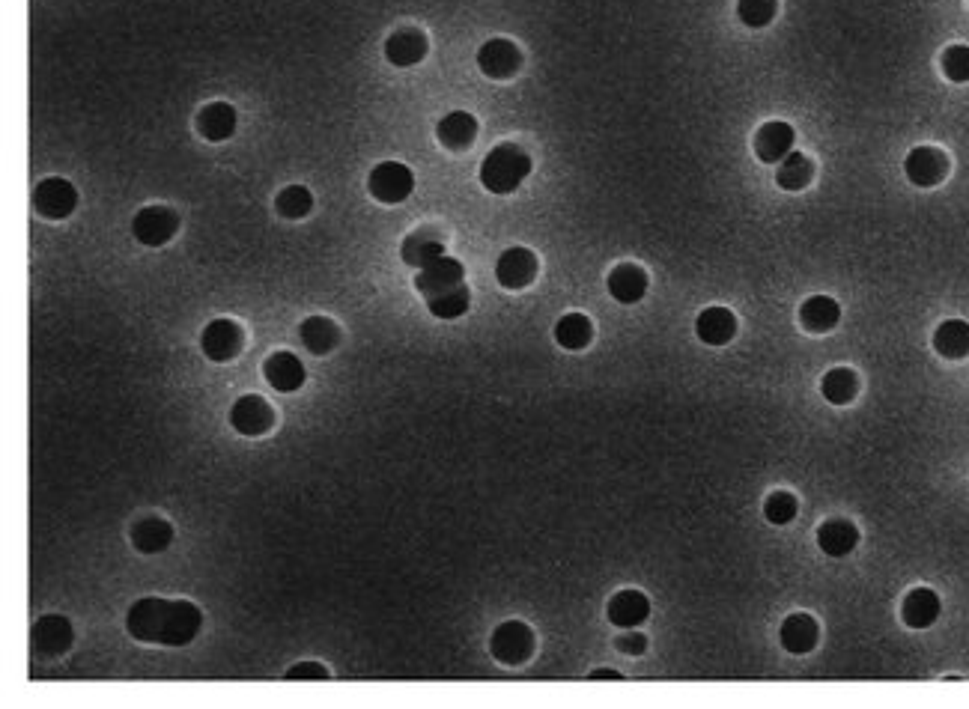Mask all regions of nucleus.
Masks as SVG:
<instances>
[{"label":"nucleus","instance_id":"f257e3e1","mask_svg":"<svg viewBox=\"0 0 969 709\" xmlns=\"http://www.w3.org/2000/svg\"><path fill=\"white\" fill-rule=\"evenodd\" d=\"M126 626H129V635L144 644L185 647L197 638L203 626V614L194 602H185V599L144 596L129 608Z\"/></svg>","mask_w":969,"mask_h":709},{"label":"nucleus","instance_id":"f03ea898","mask_svg":"<svg viewBox=\"0 0 969 709\" xmlns=\"http://www.w3.org/2000/svg\"><path fill=\"white\" fill-rule=\"evenodd\" d=\"M531 173V155L516 143H498L481 164V185L492 194L516 191Z\"/></svg>","mask_w":969,"mask_h":709},{"label":"nucleus","instance_id":"7ed1b4c3","mask_svg":"<svg viewBox=\"0 0 969 709\" xmlns=\"http://www.w3.org/2000/svg\"><path fill=\"white\" fill-rule=\"evenodd\" d=\"M367 188L379 203L394 206V203H403L415 191V176L400 161H382V164L373 167V173L367 179Z\"/></svg>","mask_w":969,"mask_h":709},{"label":"nucleus","instance_id":"20e7f679","mask_svg":"<svg viewBox=\"0 0 969 709\" xmlns=\"http://www.w3.org/2000/svg\"><path fill=\"white\" fill-rule=\"evenodd\" d=\"M33 206L42 218L48 221H60V218H69L78 206V191L69 179H60V176H48L36 185L33 191Z\"/></svg>","mask_w":969,"mask_h":709},{"label":"nucleus","instance_id":"39448f33","mask_svg":"<svg viewBox=\"0 0 969 709\" xmlns=\"http://www.w3.org/2000/svg\"><path fill=\"white\" fill-rule=\"evenodd\" d=\"M489 650L504 665H522L534 653V632L522 620H507L492 632Z\"/></svg>","mask_w":969,"mask_h":709},{"label":"nucleus","instance_id":"423d86ee","mask_svg":"<svg viewBox=\"0 0 969 709\" xmlns=\"http://www.w3.org/2000/svg\"><path fill=\"white\" fill-rule=\"evenodd\" d=\"M176 230H179V215L167 206H144L132 221L135 239L147 248L167 245L176 236Z\"/></svg>","mask_w":969,"mask_h":709},{"label":"nucleus","instance_id":"0eeeda50","mask_svg":"<svg viewBox=\"0 0 969 709\" xmlns=\"http://www.w3.org/2000/svg\"><path fill=\"white\" fill-rule=\"evenodd\" d=\"M904 173L913 185L919 188H934L946 179L949 173V158L943 149L937 146H916L907 161H904Z\"/></svg>","mask_w":969,"mask_h":709},{"label":"nucleus","instance_id":"6e6552de","mask_svg":"<svg viewBox=\"0 0 969 709\" xmlns=\"http://www.w3.org/2000/svg\"><path fill=\"white\" fill-rule=\"evenodd\" d=\"M242 340H245L242 328L233 319H215L200 334V346H203L206 358L215 361V364L233 361L242 352Z\"/></svg>","mask_w":969,"mask_h":709},{"label":"nucleus","instance_id":"1a4fd4ad","mask_svg":"<svg viewBox=\"0 0 969 709\" xmlns=\"http://www.w3.org/2000/svg\"><path fill=\"white\" fill-rule=\"evenodd\" d=\"M478 66L486 78H495V81L513 78L522 66V51L510 39H489L478 48Z\"/></svg>","mask_w":969,"mask_h":709},{"label":"nucleus","instance_id":"9d476101","mask_svg":"<svg viewBox=\"0 0 969 709\" xmlns=\"http://www.w3.org/2000/svg\"><path fill=\"white\" fill-rule=\"evenodd\" d=\"M230 424H233V429L236 432H242V435H266L272 426H275V412H272V406L263 400V397H257V394H245V397H239L236 403H233V409H230Z\"/></svg>","mask_w":969,"mask_h":709},{"label":"nucleus","instance_id":"9b49d317","mask_svg":"<svg viewBox=\"0 0 969 709\" xmlns=\"http://www.w3.org/2000/svg\"><path fill=\"white\" fill-rule=\"evenodd\" d=\"M75 641V632H72V623L66 617H57V614H48V617H39L30 629V644L42 653V656H60L72 647Z\"/></svg>","mask_w":969,"mask_h":709},{"label":"nucleus","instance_id":"f8f14e48","mask_svg":"<svg viewBox=\"0 0 969 709\" xmlns=\"http://www.w3.org/2000/svg\"><path fill=\"white\" fill-rule=\"evenodd\" d=\"M495 278L504 289H525L537 278V257L528 248H507L495 263Z\"/></svg>","mask_w":969,"mask_h":709},{"label":"nucleus","instance_id":"ddd939ff","mask_svg":"<svg viewBox=\"0 0 969 709\" xmlns=\"http://www.w3.org/2000/svg\"><path fill=\"white\" fill-rule=\"evenodd\" d=\"M463 278H466L463 263L445 254V257L433 260L430 266L418 269L415 289H418L424 298H430V295H439V292H445V289H451V286H460L463 284Z\"/></svg>","mask_w":969,"mask_h":709},{"label":"nucleus","instance_id":"4468645a","mask_svg":"<svg viewBox=\"0 0 969 709\" xmlns=\"http://www.w3.org/2000/svg\"><path fill=\"white\" fill-rule=\"evenodd\" d=\"M263 376L266 382L281 391V394H293L305 385V364L302 358H296L293 352H275L266 358L263 364Z\"/></svg>","mask_w":969,"mask_h":709},{"label":"nucleus","instance_id":"2eb2a0df","mask_svg":"<svg viewBox=\"0 0 969 709\" xmlns=\"http://www.w3.org/2000/svg\"><path fill=\"white\" fill-rule=\"evenodd\" d=\"M385 57H388L391 66L409 69V66H415V63H421L427 57V36L421 30H415V27H403V30L388 36Z\"/></svg>","mask_w":969,"mask_h":709},{"label":"nucleus","instance_id":"dca6fc26","mask_svg":"<svg viewBox=\"0 0 969 709\" xmlns=\"http://www.w3.org/2000/svg\"><path fill=\"white\" fill-rule=\"evenodd\" d=\"M794 143H797V132L794 126L782 123V120H773L767 126H761V132L755 135V152L761 161L767 164H779L785 155L794 152Z\"/></svg>","mask_w":969,"mask_h":709},{"label":"nucleus","instance_id":"f3484780","mask_svg":"<svg viewBox=\"0 0 969 709\" xmlns=\"http://www.w3.org/2000/svg\"><path fill=\"white\" fill-rule=\"evenodd\" d=\"M695 334L707 346H725L737 334V316L728 307H707L695 319Z\"/></svg>","mask_w":969,"mask_h":709},{"label":"nucleus","instance_id":"a211bd4d","mask_svg":"<svg viewBox=\"0 0 969 709\" xmlns=\"http://www.w3.org/2000/svg\"><path fill=\"white\" fill-rule=\"evenodd\" d=\"M400 257H403V263L406 266H412V269H424V266H430L433 260H439V257H445V242H442V236L436 233V230H415V233H409L406 239H403V248H400Z\"/></svg>","mask_w":969,"mask_h":709},{"label":"nucleus","instance_id":"6ab92c4d","mask_svg":"<svg viewBox=\"0 0 969 709\" xmlns=\"http://www.w3.org/2000/svg\"><path fill=\"white\" fill-rule=\"evenodd\" d=\"M940 611H943L940 596L931 587H916V590L907 593L901 617H904V623L910 629H928V626H934L940 620Z\"/></svg>","mask_w":969,"mask_h":709},{"label":"nucleus","instance_id":"aec40b11","mask_svg":"<svg viewBox=\"0 0 969 709\" xmlns=\"http://www.w3.org/2000/svg\"><path fill=\"white\" fill-rule=\"evenodd\" d=\"M817 546L829 558H847L859 546V531L847 519H829L817 528Z\"/></svg>","mask_w":969,"mask_h":709},{"label":"nucleus","instance_id":"412c9836","mask_svg":"<svg viewBox=\"0 0 969 709\" xmlns=\"http://www.w3.org/2000/svg\"><path fill=\"white\" fill-rule=\"evenodd\" d=\"M436 138H439V143L445 149L463 152V149H469L475 143V138H478V120L469 111H451L448 117L439 120Z\"/></svg>","mask_w":969,"mask_h":709},{"label":"nucleus","instance_id":"4be33fe9","mask_svg":"<svg viewBox=\"0 0 969 709\" xmlns=\"http://www.w3.org/2000/svg\"><path fill=\"white\" fill-rule=\"evenodd\" d=\"M650 617V599L642 590H621L609 602V620L621 629H636Z\"/></svg>","mask_w":969,"mask_h":709},{"label":"nucleus","instance_id":"5701e85b","mask_svg":"<svg viewBox=\"0 0 969 709\" xmlns=\"http://www.w3.org/2000/svg\"><path fill=\"white\" fill-rule=\"evenodd\" d=\"M817 638H820V626L811 614H791L782 623V647L794 656L811 653L817 647Z\"/></svg>","mask_w":969,"mask_h":709},{"label":"nucleus","instance_id":"b1692460","mask_svg":"<svg viewBox=\"0 0 969 709\" xmlns=\"http://www.w3.org/2000/svg\"><path fill=\"white\" fill-rule=\"evenodd\" d=\"M197 132L212 143L233 138V132H236V111H233V105H227V102L206 105L197 114Z\"/></svg>","mask_w":969,"mask_h":709},{"label":"nucleus","instance_id":"393cba45","mask_svg":"<svg viewBox=\"0 0 969 709\" xmlns=\"http://www.w3.org/2000/svg\"><path fill=\"white\" fill-rule=\"evenodd\" d=\"M609 292L615 301L621 304H636L642 301L647 292V275L642 266H633V263H621L618 269H612L609 275Z\"/></svg>","mask_w":969,"mask_h":709},{"label":"nucleus","instance_id":"a878e982","mask_svg":"<svg viewBox=\"0 0 969 709\" xmlns=\"http://www.w3.org/2000/svg\"><path fill=\"white\" fill-rule=\"evenodd\" d=\"M838 319H841V307L829 295H811L806 304L800 307V322H803V328L811 331V334L832 331L838 325Z\"/></svg>","mask_w":969,"mask_h":709},{"label":"nucleus","instance_id":"bb28decb","mask_svg":"<svg viewBox=\"0 0 969 709\" xmlns=\"http://www.w3.org/2000/svg\"><path fill=\"white\" fill-rule=\"evenodd\" d=\"M132 543L141 555H159L164 552L170 543H173V528L164 522V519H141L135 528H132Z\"/></svg>","mask_w":969,"mask_h":709},{"label":"nucleus","instance_id":"cd10ccee","mask_svg":"<svg viewBox=\"0 0 969 709\" xmlns=\"http://www.w3.org/2000/svg\"><path fill=\"white\" fill-rule=\"evenodd\" d=\"M934 349L943 355V358H967L969 355V322L964 319H946L937 334H934Z\"/></svg>","mask_w":969,"mask_h":709},{"label":"nucleus","instance_id":"c85d7f7f","mask_svg":"<svg viewBox=\"0 0 969 709\" xmlns=\"http://www.w3.org/2000/svg\"><path fill=\"white\" fill-rule=\"evenodd\" d=\"M555 340H558V346H564L570 352H579L594 340V325H591V319L585 313H567L555 325Z\"/></svg>","mask_w":969,"mask_h":709},{"label":"nucleus","instance_id":"c756f323","mask_svg":"<svg viewBox=\"0 0 969 709\" xmlns=\"http://www.w3.org/2000/svg\"><path fill=\"white\" fill-rule=\"evenodd\" d=\"M856 391H859V376H856L850 367H835V370H829V373L823 376V382H820V394H823V400H826V403H832V406H844V403H850V400L856 397Z\"/></svg>","mask_w":969,"mask_h":709},{"label":"nucleus","instance_id":"7c9ffc66","mask_svg":"<svg viewBox=\"0 0 969 709\" xmlns=\"http://www.w3.org/2000/svg\"><path fill=\"white\" fill-rule=\"evenodd\" d=\"M299 334H302V343H305L314 355H325V352H331V349L337 346V340H340V328H337L331 319H325V316H308V319L302 322Z\"/></svg>","mask_w":969,"mask_h":709},{"label":"nucleus","instance_id":"2f4dec72","mask_svg":"<svg viewBox=\"0 0 969 709\" xmlns=\"http://www.w3.org/2000/svg\"><path fill=\"white\" fill-rule=\"evenodd\" d=\"M811 176H814V164H811V158L803 155V152H797V149H794L791 155H785V158L779 161V167H776V182H779L785 191H803L808 182H811Z\"/></svg>","mask_w":969,"mask_h":709},{"label":"nucleus","instance_id":"473e14b6","mask_svg":"<svg viewBox=\"0 0 969 709\" xmlns=\"http://www.w3.org/2000/svg\"><path fill=\"white\" fill-rule=\"evenodd\" d=\"M469 304H472V292L466 284L451 286V289L427 298V307L436 319H460L469 310Z\"/></svg>","mask_w":969,"mask_h":709},{"label":"nucleus","instance_id":"72a5a7b5","mask_svg":"<svg viewBox=\"0 0 969 709\" xmlns=\"http://www.w3.org/2000/svg\"><path fill=\"white\" fill-rule=\"evenodd\" d=\"M275 209H278V215H284V218H290V221H299V218L311 215V209H314V194H311L305 185H290V188H284V191L278 194Z\"/></svg>","mask_w":969,"mask_h":709},{"label":"nucleus","instance_id":"f704fd0d","mask_svg":"<svg viewBox=\"0 0 969 709\" xmlns=\"http://www.w3.org/2000/svg\"><path fill=\"white\" fill-rule=\"evenodd\" d=\"M776 0H737V15L746 27H767L776 18Z\"/></svg>","mask_w":969,"mask_h":709},{"label":"nucleus","instance_id":"c9c22d12","mask_svg":"<svg viewBox=\"0 0 969 709\" xmlns=\"http://www.w3.org/2000/svg\"><path fill=\"white\" fill-rule=\"evenodd\" d=\"M797 498L791 492H773L767 501H764V516L767 522L773 525H791L797 519Z\"/></svg>","mask_w":969,"mask_h":709},{"label":"nucleus","instance_id":"e433bc0d","mask_svg":"<svg viewBox=\"0 0 969 709\" xmlns=\"http://www.w3.org/2000/svg\"><path fill=\"white\" fill-rule=\"evenodd\" d=\"M943 75L955 84L969 81V45H949L943 51Z\"/></svg>","mask_w":969,"mask_h":709},{"label":"nucleus","instance_id":"4c0bfd02","mask_svg":"<svg viewBox=\"0 0 969 709\" xmlns=\"http://www.w3.org/2000/svg\"><path fill=\"white\" fill-rule=\"evenodd\" d=\"M287 680H328V668L320 662H299L287 671Z\"/></svg>","mask_w":969,"mask_h":709},{"label":"nucleus","instance_id":"58836bf2","mask_svg":"<svg viewBox=\"0 0 969 709\" xmlns=\"http://www.w3.org/2000/svg\"><path fill=\"white\" fill-rule=\"evenodd\" d=\"M615 644H618V650H621V653H627V656H642V653L647 650V638L645 635H639V632L621 635Z\"/></svg>","mask_w":969,"mask_h":709},{"label":"nucleus","instance_id":"ea45409f","mask_svg":"<svg viewBox=\"0 0 969 709\" xmlns=\"http://www.w3.org/2000/svg\"><path fill=\"white\" fill-rule=\"evenodd\" d=\"M588 680H594V683H597V680H624V677H621L618 671H594Z\"/></svg>","mask_w":969,"mask_h":709}]
</instances>
